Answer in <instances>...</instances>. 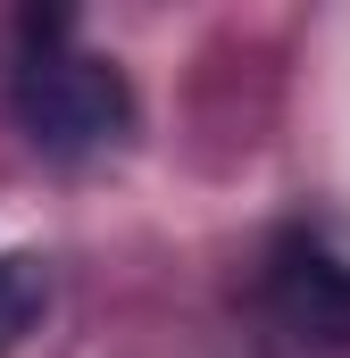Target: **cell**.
<instances>
[{
    "label": "cell",
    "instance_id": "obj_1",
    "mask_svg": "<svg viewBox=\"0 0 350 358\" xmlns=\"http://www.w3.org/2000/svg\"><path fill=\"white\" fill-rule=\"evenodd\" d=\"M17 134L59 159V167H84L125 150L134 134V84L100 59L76 50V17L67 8H34L25 17V67H17Z\"/></svg>",
    "mask_w": 350,
    "mask_h": 358
},
{
    "label": "cell",
    "instance_id": "obj_3",
    "mask_svg": "<svg viewBox=\"0 0 350 358\" xmlns=\"http://www.w3.org/2000/svg\"><path fill=\"white\" fill-rule=\"evenodd\" d=\"M42 308H50V275H42V259L0 250V358L42 325Z\"/></svg>",
    "mask_w": 350,
    "mask_h": 358
},
{
    "label": "cell",
    "instance_id": "obj_2",
    "mask_svg": "<svg viewBox=\"0 0 350 358\" xmlns=\"http://www.w3.org/2000/svg\"><path fill=\"white\" fill-rule=\"evenodd\" d=\"M267 308H275L300 342H350V267L326 242L292 234V242H275V259H267Z\"/></svg>",
    "mask_w": 350,
    "mask_h": 358
}]
</instances>
